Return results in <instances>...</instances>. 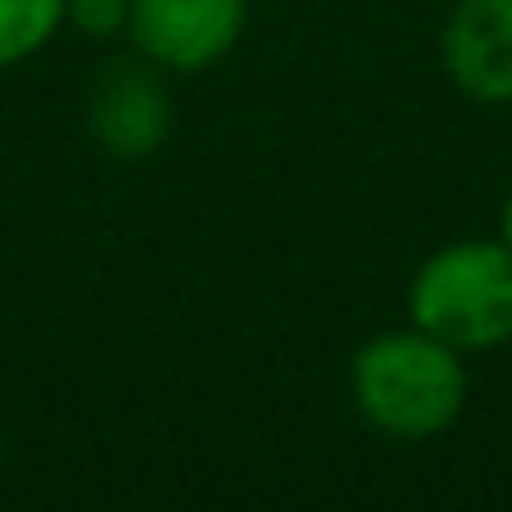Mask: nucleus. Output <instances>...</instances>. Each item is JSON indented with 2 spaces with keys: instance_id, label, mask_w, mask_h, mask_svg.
Segmentation results:
<instances>
[{
  "instance_id": "f257e3e1",
  "label": "nucleus",
  "mask_w": 512,
  "mask_h": 512,
  "mask_svg": "<svg viewBox=\"0 0 512 512\" xmlns=\"http://www.w3.org/2000/svg\"><path fill=\"white\" fill-rule=\"evenodd\" d=\"M352 402L382 437L427 442L467 407L462 352L422 327L382 332L352 357Z\"/></svg>"
},
{
  "instance_id": "1a4fd4ad",
  "label": "nucleus",
  "mask_w": 512,
  "mask_h": 512,
  "mask_svg": "<svg viewBox=\"0 0 512 512\" xmlns=\"http://www.w3.org/2000/svg\"><path fill=\"white\" fill-rule=\"evenodd\" d=\"M0 452H6V442H0Z\"/></svg>"
},
{
  "instance_id": "20e7f679",
  "label": "nucleus",
  "mask_w": 512,
  "mask_h": 512,
  "mask_svg": "<svg viewBox=\"0 0 512 512\" xmlns=\"http://www.w3.org/2000/svg\"><path fill=\"white\" fill-rule=\"evenodd\" d=\"M86 126L96 146L116 161H141L161 151L171 136V96L161 86V66L141 61H111L91 96H86Z\"/></svg>"
},
{
  "instance_id": "6e6552de",
  "label": "nucleus",
  "mask_w": 512,
  "mask_h": 512,
  "mask_svg": "<svg viewBox=\"0 0 512 512\" xmlns=\"http://www.w3.org/2000/svg\"><path fill=\"white\" fill-rule=\"evenodd\" d=\"M507 251H512V191H507V201H502V236H497Z\"/></svg>"
},
{
  "instance_id": "423d86ee",
  "label": "nucleus",
  "mask_w": 512,
  "mask_h": 512,
  "mask_svg": "<svg viewBox=\"0 0 512 512\" xmlns=\"http://www.w3.org/2000/svg\"><path fill=\"white\" fill-rule=\"evenodd\" d=\"M66 26V0H0V71L46 51Z\"/></svg>"
},
{
  "instance_id": "7ed1b4c3",
  "label": "nucleus",
  "mask_w": 512,
  "mask_h": 512,
  "mask_svg": "<svg viewBox=\"0 0 512 512\" xmlns=\"http://www.w3.org/2000/svg\"><path fill=\"white\" fill-rule=\"evenodd\" d=\"M126 31L161 71H211L246 31V0H131Z\"/></svg>"
},
{
  "instance_id": "0eeeda50",
  "label": "nucleus",
  "mask_w": 512,
  "mask_h": 512,
  "mask_svg": "<svg viewBox=\"0 0 512 512\" xmlns=\"http://www.w3.org/2000/svg\"><path fill=\"white\" fill-rule=\"evenodd\" d=\"M66 21L96 41L121 36L131 21V0H66Z\"/></svg>"
},
{
  "instance_id": "f03ea898",
  "label": "nucleus",
  "mask_w": 512,
  "mask_h": 512,
  "mask_svg": "<svg viewBox=\"0 0 512 512\" xmlns=\"http://www.w3.org/2000/svg\"><path fill=\"white\" fill-rule=\"evenodd\" d=\"M412 327L457 352L512 342V251L502 241H452L432 251L407 287Z\"/></svg>"
},
{
  "instance_id": "39448f33",
  "label": "nucleus",
  "mask_w": 512,
  "mask_h": 512,
  "mask_svg": "<svg viewBox=\"0 0 512 512\" xmlns=\"http://www.w3.org/2000/svg\"><path fill=\"white\" fill-rule=\"evenodd\" d=\"M452 86L482 106L512 101V0H457L442 26Z\"/></svg>"
}]
</instances>
